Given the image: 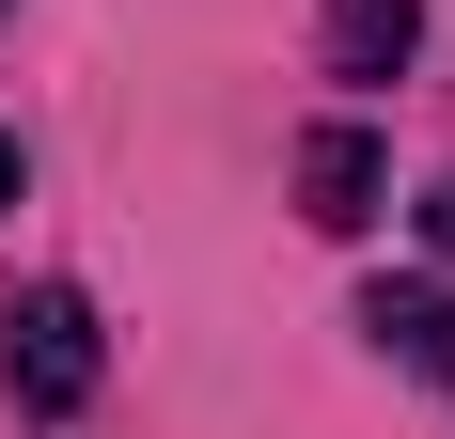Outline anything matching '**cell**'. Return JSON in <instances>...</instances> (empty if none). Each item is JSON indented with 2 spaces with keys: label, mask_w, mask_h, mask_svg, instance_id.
Returning <instances> with one entry per match:
<instances>
[{
  "label": "cell",
  "mask_w": 455,
  "mask_h": 439,
  "mask_svg": "<svg viewBox=\"0 0 455 439\" xmlns=\"http://www.w3.org/2000/svg\"><path fill=\"white\" fill-rule=\"evenodd\" d=\"M424 235H440V251H455V188H424Z\"/></svg>",
  "instance_id": "obj_5"
},
{
  "label": "cell",
  "mask_w": 455,
  "mask_h": 439,
  "mask_svg": "<svg viewBox=\"0 0 455 439\" xmlns=\"http://www.w3.org/2000/svg\"><path fill=\"white\" fill-rule=\"evenodd\" d=\"M0 377H16V408H47V424L94 393V299H79V283H32V299H16V330H0Z\"/></svg>",
  "instance_id": "obj_1"
},
{
  "label": "cell",
  "mask_w": 455,
  "mask_h": 439,
  "mask_svg": "<svg viewBox=\"0 0 455 439\" xmlns=\"http://www.w3.org/2000/svg\"><path fill=\"white\" fill-rule=\"evenodd\" d=\"M299 220H315V235H362V220H377V141L362 126H315V141H299Z\"/></svg>",
  "instance_id": "obj_2"
},
{
  "label": "cell",
  "mask_w": 455,
  "mask_h": 439,
  "mask_svg": "<svg viewBox=\"0 0 455 439\" xmlns=\"http://www.w3.org/2000/svg\"><path fill=\"white\" fill-rule=\"evenodd\" d=\"M0 204H16V141H0Z\"/></svg>",
  "instance_id": "obj_6"
},
{
  "label": "cell",
  "mask_w": 455,
  "mask_h": 439,
  "mask_svg": "<svg viewBox=\"0 0 455 439\" xmlns=\"http://www.w3.org/2000/svg\"><path fill=\"white\" fill-rule=\"evenodd\" d=\"M424 32V0H330V79H393Z\"/></svg>",
  "instance_id": "obj_4"
},
{
  "label": "cell",
  "mask_w": 455,
  "mask_h": 439,
  "mask_svg": "<svg viewBox=\"0 0 455 439\" xmlns=\"http://www.w3.org/2000/svg\"><path fill=\"white\" fill-rule=\"evenodd\" d=\"M362 330L409 361V377H455V299H440V283H377V299H362Z\"/></svg>",
  "instance_id": "obj_3"
},
{
  "label": "cell",
  "mask_w": 455,
  "mask_h": 439,
  "mask_svg": "<svg viewBox=\"0 0 455 439\" xmlns=\"http://www.w3.org/2000/svg\"><path fill=\"white\" fill-rule=\"evenodd\" d=\"M0 16H16V0H0Z\"/></svg>",
  "instance_id": "obj_7"
}]
</instances>
